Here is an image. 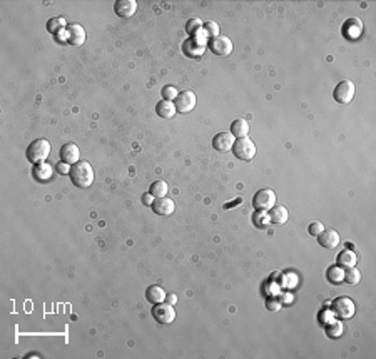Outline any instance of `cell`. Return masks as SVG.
<instances>
[{"instance_id":"cell-11","label":"cell","mask_w":376,"mask_h":359,"mask_svg":"<svg viewBox=\"0 0 376 359\" xmlns=\"http://www.w3.org/2000/svg\"><path fill=\"white\" fill-rule=\"evenodd\" d=\"M67 42L74 47H79L86 42V30L79 24H69L67 25Z\"/></svg>"},{"instance_id":"cell-19","label":"cell","mask_w":376,"mask_h":359,"mask_svg":"<svg viewBox=\"0 0 376 359\" xmlns=\"http://www.w3.org/2000/svg\"><path fill=\"white\" fill-rule=\"evenodd\" d=\"M156 112H157V116L162 117V119H171V117L176 116L177 111L172 100H160L157 107H156Z\"/></svg>"},{"instance_id":"cell-17","label":"cell","mask_w":376,"mask_h":359,"mask_svg":"<svg viewBox=\"0 0 376 359\" xmlns=\"http://www.w3.org/2000/svg\"><path fill=\"white\" fill-rule=\"evenodd\" d=\"M318 242L326 249H335L340 244V234L335 229H324L318 236Z\"/></svg>"},{"instance_id":"cell-28","label":"cell","mask_w":376,"mask_h":359,"mask_svg":"<svg viewBox=\"0 0 376 359\" xmlns=\"http://www.w3.org/2000/svg\"><path fill=\"white\" fill-rule=\"evenodd\" d=\"M326 334L329 337H340L341 334H343V324L340 323V321H333L331 324H329V328H326Z\"/></svg>"},{"instance_id":"cell-18","label":"cell","mask_w":376,"mask_h":359,"mask_svg":"<svg viewBox=\"0 0 376 359\" xmlns=\"http://www.w3.org/2000/svg\"><path fill=\"white\" fill-rule=\"evenodd\" d=\"M32 174H33V179L39 180V182H47V180L52 179V176H54V167L47 162L35 164Z\"/></svg>"},{"instance_id":"cell-15","label":"cell","mask_w":376,"mask_h":359,"mask_svg":"<svg viewBox=\"0 0 376 359\" xmlns=\"http://www.w3.org/2000/svg\"><path fill=\"white\" fill-rule=\"evenodd\" d=\"M79 157H80V152H79V147L75 146V144L67 142V144L62 146V149H61L62 162L69 164V166H70V164H77L79 162Z\"/></svg>"},{"instance_id":"cell-3","label":"cell","mask_w":376,"mask_h":359,"mask_svg":"<svg viewBox=\"0 0 376 359\" xmlns=\"http://www.w3.org/2000/svg\"><path fill=\"white\" fill-rule=\"evenodd\" d=\"M276 206V194L271 189H261L252 197V208L261 212H268Z\"/></svg>"},{"instance_id":"cell-14","label":"cell","mask_w":376,"mask_h":359,"mask_svg":"<svg viewBox=\"0 0 376 359\" xmlns=\"http://www.w3.org/2000/svg\"><path fill=\"white\" fill-rule=\"evenodd\" d=\"M174 209H176L174 201L169 199V197H157L152 202V210L157 215H171L174 212Z\"/></svg>"},{"instance_id":"cell-2","label":"cell","mask_w":376,"mask_h":359,"mask_svg":"<svg viewBox=\"0 0 376 359\" xmlns=\"http://www.w3.org/2000/svg\"><path fill=\"white\" fill-rule=\"evenodd\" d=\"M49 154H50V142L47 139H37V141H33L31 146L27 147V152H25L29 162L32 164L45 162Z\"/></svg>"},{"instance_id":"cell-4","label":"cell","mask_w":376,"mask_h":359,"mask_svg":"<svg viewBox=\"0 0 376 359\" xmlns=\"http://www.w3.org/2000/svg\"><path fill=\"white\" fill-rule=\"evenodd\" d=\"M232 154L239 160H251L256 155V146L249 137H241L232 146Z\"/></svg>"},{"instance_id":"cell-13","label":"cell","mask_w":376,"mask_h":359,"mask_svg":"<svg viewBox=\"0 0 376 359\" xmlns=\"http://www.w3.org/2000/svg\"><path fill=\"white\" fill-rule=\"evenodd\" d=\"M114 10L122 19H130L137 10V2L136 0H117Z\"/></svg>"},{"instance_id":"cell-8","label":"cell","mask_w":376,"mask_h":359,"mask_svg":"<svg viewBox=\"0 0 376 359\" xmlns=\"http://www.w3.org/2000/svg\"><path fill=\"white\" fill-rule=\"evenodd\" d=\"M196 94H194L192 90H183L179 92L176 97V111L177 114H189L192 111L194 107H196Z\"/></svg>"},{"instance_id":"cell-16","label":"cell","mask_w":376,"mask_h":359,"mask_svg":"<svg viewBox=\"0 0 376 359\" xmlns=\"http://www.w3.org/2000/svg\"><path fill=\"white\" fill-rule=\"evenodd\" d=\"M363 33V24L358 19H349L346 20L343 25V35L349 40H356Z\"/></svg>"},{"instance_id":"cell-35","label":"cell","mask_w":376,"mask_h":359,"mask_svg":"<svg viewBox=\"0 0 376 359\" xmlns=\"http://www.w3.org/2000/svg\"><path fill=\"white\" fill-rule=\"evenodd\" d=\"M268 309H271V311H280L281 309V302L280 301H276V299H271V301H268Z\"/></svg>"},{"instance_id":"cell-7","label":"cell","mask_w":376,"mask_h":359,"mask_svg":"<svg viewBox=\"0 0 376 359\" xmlns=\"http://www.w3.org/2000/svg\"><path fill=\"white\" fill-rule=\"evenodd\" d=\"M333 312H335L336 318H340V319H351L354 316L353 299L346 298V296L336 298V301L333 302Z\"/></svg>"},{"instance_id":"cell-20","label":"cell","mask_w":376,"mask_h":359,"mask_svg":"<svg viewBox=\"0 0 376 359\" xmlns=\"http://www.w3.org/2000/svg\"><path fill=\"white\" fill-rule=\"evenodd\" d=\"M146 298H147V301L152 304H159V302L166 301L167 296H166V291H164L160 286H151L149 289L146 291Z\"/></svg>"},{"instance_id":"cell-29","label":"cell","mask_w":376,"mask_h":359,"mask_svg":"<svg viewBox=\"0 0 376 359\" xmlns=\"http://www.w3.org/2000/svg\"><path fill=\"white\" fill-rule=\"evenodd\" d=\"M201 29H202V22H201L199 19H191V20L188 22V25H186V30H188V33H189L191 37L196 35V33L199 32Z\"/></svg>"},{"instance_id":"cell-30","label":"cell","mask_w":376,"mask_h":359,"mask_svg":"<svg viewBox=\"0 0 376 359\" xmlns=\"http://www.w3.org/2000/svg\"><path fill=\"white\" fill-rule=\"evenodd\" d=\"M271 222L269 221V215L266 212H261V210H257V214L254 215V224L257 227H266L268 224Z\"/></svg>"},{"instance_id":"cell-31","label":"cell","mask_w":376,"mask_h":359,"mask_svg":"<svg viewBox=\"0 0 376 359\" xmlns=\"http://www.w3.org/2000/svg\"><path fill=\"white\" fill-rule=\"evenodd\" d=\"M204 32L208 33V37H218L219 35V25L216 22H208L204 24Z\"/></svg>"},{"instance_id":"cell-32","label":"cell","mask_w":376,"mask_h":359,"mask_svg":"<svg viewBox=\"0 0 376 359\" xmlns=\"http://www.w3.org/2000/svg\"><path fill=\"white\" fill-rule=\"evenodd\" d=\"M162 97H164V100H176V97H177L176 87H174V86H166V87H162Z\"/></svg>"},{"instance_id":"cell-34","label":"cell","mask_w":376,"mask_h":359,"mask_svg":"<svg viewBox=\"0 0 376 359\" xmlns=\"http://www.w3.org/2000/svg\"><path fill=\"white\" fill-rule=\"evenodd\" d=\"M70 169L72 167H69V164H65V162H61V164H57L56 166V171L59 172V174H70Z\"/></svg>"},{"instance_id":"cell-5","label":"cell","mask_w":376,"mask_h":359,"mask_svg":"<svg viewBox=\"0 0 376 359\" xmlns=\"http://www.w3.org/2000/svg\"><path fill=\"white\" fill-rule=\"evenodd\" d=\"M206 40H208V33L197 32L196 35H192L191 39L184 44V52L189 57H199L204 54L206 50Z\"/></svg>"},{"instance_id":"cell-9","label":"cell","mask_w":376,"mask_h":359,"mask_svg":"<svg viewBox=\"0 0 376 359\" xmlns=\"http://www.w3.org/2000/svg\"><path fill=\"white\" fill-rule=\"evenodd\" d=\"M333 97L338 104H349L354 97V84L351 80H343L340 82L333 92Z\"/></svg>"},{"instance_id":"cell-25","label":"cell","mask_w":376,"mask_h":359,"mask_svg":"<svg viewBox=\"0 0 376 359\" xmlns=\"http://www.w3.org/2000/svg\"><path fill=\"white\" fill-rule=\"evenodd\" d=\"M167 191H169V185L164 182V180H156V182H152L149 189L151 196L156 197V199H157V197H166Z\"/></svg>"},{"instance_id":"cell-26","label":"cell","mask_w":376,"mask_h":359,"mask_svg":"<svg viewBox=\"0 0 376 359\" xmlns=\"http://www.w3.org/2000/svg\"><path fill=\"white\" fill-rule=\"evenodd\" d=\"M65 25H67V22H65L64 17H54V19H50L47 22V30L50 33H56L59 30H62Z\"/></svg>"},{"instance_id":"cell-12","label":"cell","mask_w":376,"mask_h":359,"mask_svg":"<svg viewBox=\"0 0 376 359\" xmlns=\"http://www.w3.org/2000/svg\"><path fill=\"white\" fill-rule=\"evenodd\" d=\"M236 142V137L231 132H219L213 139V147L218 152H227L232 150V146Z\"/></svg>"},{"instance_id":"cell-37","label":"cell","mask_w":376,"mask_h":359,"mask_svg":"<svg viewBox=\"0 0 376 359\" xmlns=\"http://www.w3.org/2000/svg\"><path fill=\"white\" fill-rule=\"evenodd\" d=\"M241 202H243V199L239 197V199H236L234 202H231V204H224V209H232V206H238Z\"/></svg>"},{"instance_id":"cell-6","label":"cell","mask_w":376,"mask_h":359,"mask_svg":"<svg viewBox=\"0 0 376 359\" xmlns=\"http://www.w3.org/2000/svg\"><path fill=\"white\" fill-rule=\"evenodd\" d=\"M152 316L159 324H171L176 319V311L172 304L169 302H159L152 307Z\"/></svg>"},{"instance_id":"cell-1","label":"cell","mask_w":376,"mask_h":359,"mask_svg":"<svg viewBox=\"0 0 376 359\" xmlns=\"http://www.w3.org/2000/svg\"><path fill=\"white\" fill-rule=\"evenodd\" d=\"M94 169L87 160H79L70 169V179H72L74 185H77L80 189L91 187L92 182H94Z\"/></svg>"},{"instance_id":"cell-38","label":"cell","mask_w":376,"mask_h":359,"mask_svg":"<svg viewBox=\"0 0 376 359\" xmlns=\"http://www.w3.org/2000/svg\"><path fill=\"white\" fill-rule=\"evenodd\" d=\"M176 302H177V298H176V296H174V294L169 296V304H176Z\"/></svg>"},{"instance_id":"cell-27","label":"cell","mask_w":376,"mask_h":359,"mask_svg":"<svg viewBox=\"0 0 376 359\" xmlns=\"http://www.w3.org/2000/svg\"><path fill=\"white\" fill-rule=\"evenodd\" d=\"M360 279H361V274L356 268H348V271H345V281L348 282V284L354 286L360 282Z\"/></svg>"},{"instance_id":"cell-22","label":"cell","mask_w":376,"mask_h":359,"mask_svg":"<svg viewBox=\"0 0 376 359\" xmlns=\"http://www.w3.org/2000/svg\"><path fill=\"white\" fill-rule=\"evenodd\" d=\"M269 221L273 224H284L288 221V209L284 206H274L273 209H269Z\"/></svg>"},{"instance_id":"cell-36","label":"cell","mask_w":376,"mask_h":359,"mask_svg":"<svg viewBox=\"0 0 376 359\" xmlns=\"http://www.w3.org/2000/svg\"><path fill=\"white\" fill-rule=\"evenodd\" d=\"M142 202H144L146 206H152V202H154V201H152L151 194H144V196H142Z\"/></svg>"},{"instance_id":"cell-10","label":"cell","mask_w":376,"mask_h":359,"mask_svg":"<svg viewBox=\"0 0 376 359\" xmlns=\"http://www.w3.org/2000/svg\"><path fill=\"white\" fill-rule=\"evenodd\" d=\"M209 49L214 56H221V57H226L229 56L232 52V42L229 37L226 35H218V37H213L209 40Z\"/></svg>"},{"instance_id":"cell-21","label":"cell","mask_w":376,"mask_h":359,"mask_svg":"<svg viewBox=\"0 0 376 359\" xmlns=\"http://www.w3.org/2000/svg\"><path fill=\"white\" fill-rule=\"evenodd\" d=\"M356 252L351 251V249H346V251L340 252V256H338V266H341V268H354L356 266Z\"/></svg>"},{"instance_id":"cell-23","label":"cell","mask_w":376,"mask_h":359,"mask_svg":"<svg viewBox=\"0 0 376 359\" xmlns=\"http://www.w3.org/2000/svg\"><path fill=\"white\" fill-rule=\"evenodd\" d=\"M231 134L234 137H248L249 134V124L244 119H236L234 122L231 124Z\"/></svg>"},{"instance_id":"cell-33","label":"cell","mask_w":376,"mask_h":359,"mask_svg":"<svg viewBox=\"0 0 376 359\" xmlns=\"http://www.w3.org/2000/svg\"><path fill=\"white\" fill-rule=\"evenodd\" d=\"M308 231H310L311 236H316V238H318L321 232L324 231V227H323V224H321L319 221H314V222L310 224V229H308Z\"/></svg>"},{"instance_id":"cell-24","label":"cell","mask_w":376,"mask_h":359,"mask_svg":"<svg viewBox=\"0 0 376 359\" xmlns=\"http://www.w3.org/2000/svg\"><path fill=\"white\" fill-rule=\"evenodd\" d=\"M328 281L331 282V284H340V282L345 281V271L341 266H331V268L328 269Z\"/></svg>"}]
</instances>
